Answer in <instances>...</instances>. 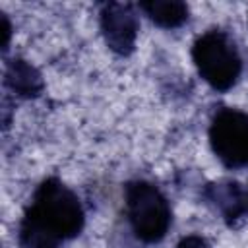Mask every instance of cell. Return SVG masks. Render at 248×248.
Here are the masks:
<instances>
[{
	"label": "cell",
	"instance_id": "cell-11",
	"mask_svg": "<svg viewBox=\"0 0 248 248\" xmlns=\"http://www.w3.org/2000/svg\"><path fill=\"white\" fill-rule=\"evenodd\" d=\"M246 205H248V194H246Z\"/></svg>",
	"mask_w": 248,
	"mask_h": 248
},
{
	"label": "cell",
	"instance_id": "cell-2",
	"mask_svg": "<svg viewBox=\"0 0 248 248\" xmlns=\"http://www.w3.org/2000/svg\"><path fill=\"white\" fill-rule=\"evenodd\" d=\"M192 60L202 79L215 91H229L242 74L236 43L221 29H207L192 45Z\"/></svg>",
	"mask_w": 248,
	"mask_h": 248
},
{
	"label": "cell",
	"instance_id": "cell-7",
	"mask_svg": "<svg viewBox=\"0 0 248 248\" xmlns=\"http://www.w3.org/2000/svg\"><path fill=\"white\" fill-rule=\"evenodd\" d=\"M140 10L159 27L163 29H174L180 27L188 19V6L184 2L174 0H149L141 2Z\"/></svg>",
	"mask_w": 248,
	"mask_h": 248
},
{
	"label": "cell",
	"instance_id": "cell-4",
	"mask_svg": "<svg viewBox=\"0 0 248 248\" xmlns=\"http://www.w3.org/2000/svg\"><path fill=\"white\" fill-rule=\"evenodd\" d=\"M209 143L225 167H248V114L231 107L219 108L209 124Z\"/></svg>",
	"mask_w": 248,
	"mask_h": 248
},
{
	"label": "cell",
	"instance_id": "cell-3",
	"mask_svg": "<svg viewBox=\"0 0 248 248\" xmlns=\"http://www.w3.org/2000/svg\"><path fill=\"white\" fill-rule=\"evenodd\" d=\"M126 219L138 240L155 244L165 238L172 211L165 194L147 180H132L124 188Z\"/></svg>",
	"mask_w": 248,
	"mask_h": 248
},
{
	"label": "cell",
	"instance_id": "cell-1",
	"mask_svg": "<svg viewBox=\"0 0 248 248\" xmlns=\"http://www.w3.org/2000/svg\"><path fill=\"white\" fill-rule=\"evenodd\" d=\"M85 223V211L78 194L58 178H46L33 194L19 223L21 248H60L78 236Z\"/></svg>",
	"mask_w": 248,
	"mask_h": 248
},
{
	"label": "cell",
	"instance_id": "cell-8",
	"mask_svg": "<svg viewBox=\"0 0 248 248\" xmlns=\"http://www.w3.org/2000/svg\"><path fill=\"white\" fill-rule=\"evenodd\" d=\"M211 202L225 219H236L244 211L246 196L236 182H219L211 190Z\"/></svg>",
	"mask_w": 248,
	"mask_h": 248
},
{
	"label": "cell",
	"instance_id": "cell-9",
	"mask_svg": "<svg viewBox=\"0 0 248 248\" xmlns=\"http://www.w3.org/2000/svg\"><path fill=\"white\" fill-rule=\"evenodd\" d=\"M176 248H209V244L200 234H188V236L180 238V242L176 244Z\"/></svg>",
	"mask_w": 248,
	"mask_h": 248
},
{
	"label": "cell",
	"instance_id": "cell-10",
	"mask_svg": "<svg viewBox=\"0 0 248 248\" xmlns=\"http://www.w3.org/2000/svg\"><path fill=\"white\" fill-rule=\"evenodd\" d=\"M8 39H10V23L4 16V48H8Z\"/></svg>",
	"mask_w": 248,
	"mask_h": 248
},
{
	"label": "cell",
	"instance_id": "cell-5",
	"mask_svg": "<svg viewBox=\"0 0 248 248\" xmlns=\"http://www.w3.org/2000/svg\"><path fill=\"white\" fill-rule=\"evenodd\" d=\"M99 25L105 43L112 52L126 56L134 50L140 21L132 4H122V2L103 4L99 12Z\"/></svg>",
	"mask_w": 248,
	"mask_h": 248
},
{
	"label": "cell",
	"instance_id": "cell-6",
	"mask_svg": "<svg viewBox=\"0 0 248 248\" xmlns=\"http://www.w3.org/2000/svg\"><path fill=\"white\" fill-rule=\"evenodd\" d=\"M6 85L19 97H35L43 89V79L29 62L17 58L6 68Z\"/></svg>",
	"mask_w": 248,
	"mask_h": 248
}]
</instances>
